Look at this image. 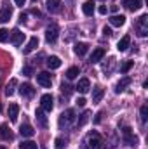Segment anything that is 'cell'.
Returning a JSON list of instances; mask_svg holds the SVG:
<instances>
[{
    "mask_svg": "<svg viewBox=\"0 0 148 149\" xmlns=\"http://www.w3.org/2000/svg\"><path fill=\"white\" fill-rule=\"evenodd\" d=\"M45 5H47V10L51 14H58L61 10V0H47Z\"/></svg>",
    "mask_w": 148,
    "mask_h": 149,
    "instance_id": "12",
    "label": "cell"
},
{
    "mask_svg": "<svg viewBox=\"0 0 148 149\" xmlns=\"http://www.w3.org/2000/svg\"><path fill=\"white\" fill-rule=\"evenodd\" d=\"M129 43H131V37H129V35H125V37H122L120 40H118V43H117V49H118L120 52H124V50H127Z\"/></svg>",
    "mask_w": 148,
    "mask_h": 149,
    "instance_id": "24",
    "label": "cell"
},
{
    "mask_svg": "<svg viewBox=\"0 0 148 149\" xmlns=\"http://www.w3.org/2000/svg\"><path fill=\"white\" fill-rule=\"evenodd\" d=\"M58 35H59L58 24H51V26L45 30V40H47V43H54V42L58 40Z\"/></svg>",
    "mask_w": 148,
    "mask_h": 149,
    "instance_id": "6",
    "label": "cell"
},
{
    "mask_svg": "<svg viewBox=\"0 0 148 149\" xmlns=\"http://www.w3.org/2000/svg\"><path fill=\"white\" fill-rule=\"evenodd\" d=\"M84 149H101V135L98 132H89L84 141Z\"/></svg>",
    "mask_w": 148,
    "mask_h": 149,
    "instance_id": "1",
    "label": "cell"
},
{
    "mask_svg": "<svg viewBox=\"0 0 148 149\" xmlns=\"http://www.w3.org/2000/svg\"><path fill=\"white\" fill-rule=\"evenodd\" d=\"M89 116H91V113L85 111L84 114H82V118H80V121H78V127H82V125H85L87 121H89Z\"/></svg>",
    "mask_w": 148,
    "mask_h": 149,
    "instance_id": "33",
    "label": "cell"
},
{
    "mask_svg": "<svg viewBox=\"0 0 148 149\" xmlns=\"http://www.w3.org/2000/svg\"><path fill=\"white\" fill-rule=\"evenodd\" d=\"M37 83L42 85V87H45V88H49L52 85V78H51V74L47 71H42V73L37 74Z\"/></svg>",
    "mask_w": 148,
    "mask_h": 149,
    "instance_id": "7",
    "label": "cell"
},
{
    "mask_svg": "<svg viewBox=\"0 0 148 149\" xmlns=\"http://www.w3.org/2000/svg\"><path fill=\"white\" fill-rule=\"evenodd\" d=\"M19 94H21L23 97H32V95L35 94V88H33L30 83H23V85L19 87Z\"/></svg>",
    "mask_w": 148,
    "mask_h": 149,
    "instance_id": "16",
    "label": "cell"
},
{
    "mask_svg": "<svg viewBox=\"0 0 148 149\" xmlns=\"http://www.w3.org/2000/svg\"><path fill=\"white\" fill-rule=\"evenodd\" d=\"M52 108H54V99H52V95H51V94H44V95L40 97V109H44V111H52Z\"/></svg>",
    "mask_w": 148,
    "mask_h": 149,
    "instance_id": "5",
    "label": "cell"
},
{
    "mask_svg": "<svg viewBox=\"0 0 148 149\" xmlns=\"http://www.w3.org/2000/svg\"><path fill=\"white\" fill-rule=\"evenodd\" d=\"M127 85H131V78H129V76H124V78H122V80H120V81L117 83V87H115V92H117V94L124 92Z\"/></svg>",
    "mask_w": 148,
    "mask_h": 149,
    "instance_id": "23",
    "label": "cell"
},
{
    "mask_svg": "<svg viewBox=\"0 0 148 149\" xmlns=\"http://www.w3.org/2000/svg\"><path fill=\"white\" fill-rule=\"evenodd\" d=\"M11 17H12V7L5 5V7L0 10V23H7Z\"/></svg>",
    "mask_w": 148,
    "mask_h": 149,
    "instance_id": "18",
    "label": "cell"
},
{
    "mask_svg": "<svg viewBox=\"0 0 148 149\" xmlns=\"http://www.w3.org/2000/svg\"><path fill=\"white\" fill-rule=\"evenodd\" d=\"M103 95H105V90H103V87L96 85V87L92 88V102H99V101L103 99Z\"/></svg>",
    "mask_w": 148,
    "mask_h": 149,
    "instance_id": "19",
    "label": "cell"
},
{
    "mask_svg": "<svg viewBox=\"0 0 148 149\" xmlns=\"http://www.w3.org/2000/svg\"><path fill=\"white\" fill-rule=\"evenodd\" d=\"M61 92H63V94H66V95H70V94H72V87H70V85H66V83H63V85H61Z\"/></svg>",
    "mask_w": 148,
    "mask_h": 149,
    "instance_id": "36",
    "label": "cell"
},
{
    "mask_svg": "<svg viewBox=\"0 0 148 149\" xmlns=\"http://www.w3.org/2000/svg\"><path fill=\"white\" fill-rule=\"evenodd\" d=\"M101 116H103V113L99 111L98 114H96V118H94V123H99V121H101Z\"/></svg>",
    "mask_w": 148,
    "mask_h": 149,
    "instance_id": "42",
    "label": "cell"
},
{
    "mask_svg": "<svg viewBox=\"0 0 148 149\" xmlns=\"http://www.w3.org/2000/svg\"><path fill=\"white\" fill-rule=\"evenodd\" d=\"M122 5H124L127 10L134 12V10H140V9H141L143 2H141V0H122Z\"/></svg>",
    "mask_w": 148,
    "mask_h": 149,
    "instance_id": "8",
    "label": "cell"
},
{
    "mask_svg": "<svg viewBox=\"0 0 148 149\" xmlns=\"http://www.w3.org/2000/svg\"><path fill=\"white\" fill-rule=\"evenodd\" d=\"M78 74H80V68H78V66H72V68L66 70V78H68V80H73Z\"/></svg>",
    "mask_w": 148,
    "mask_h": 149,
    "instance_id": "28",
    "label": "cell"
},
{
    "mask_svg": "<svg viewBox=\"0 0 148 149\" xmlns=\"http://www.w3.org/2000/svg\"><path fill=\"white\" fill-rule=\"evenodd\" d=\"M77 104H78L80 108H82V106H85V99H84V97H78V99H77Z\"/></svg>",
    "mask_w": 148,
    "mask_h": 149,
    "instance_id": "39",
    "label": "cell"
},
{
    "mask_svg": "<svg viewBox=\"0 0 148 149\" xmlns=\"http://www.w3.org/2000/svg\"><path fill=\"white\" fill-rule=\"evenodd\" d=\"M19 134H21L23 137H33V135H35V130H33V127H32V125L25 123V125H21Z\"/></svg>",
    "mask_w": 148,
    "mask_h": 149,
    "instance_id": "20",
    "label": "cell"
},
{
    "mask_svg": "<svg viewBox=\"0 0 148 149\" xmlns=\"http://www.w3.org/2000/svg\"><path fill=\"white\" fill-rule=\"evenodd\" d=\"M37 47H38V38H37V37H32L30 40H28L26 47L23 49V54H30V52H33Z\"/></svg>",
    "mask_w": 148,
    "mask_h": 149,
    "instance_id": "17",
    "label": "cell"
},
{
    "mask_svg": "<svg viewBox=\"0 0 148 149\" xmlns=\"http://www.w3.org/2000/svg\"><path fill=\"white\" fill-rule=\"evenodd\" d=\"M23 74H25V76H32V74H33V70H32L30 66H25V68H23Z\"/></svg>",
    "mask_w": 148,
    "mask_h": 149,
    "instance_id": "37",
    "label": "cell"
},
{
    "mask_svg": "<svg viewBox=\"0 0 148 149\" xmlns=\"http://www.w3.org/2000/svg\"><path fill=\"white\" fill-rule=\"evenodd\" d=\"M0 149H7V148H5V146H0Z\"/></svg>",
    "mask_w": 148,
    "mask_h": 149,
    "instance_id": "44",
    "label": "cell"
},
{
    "mask_svg": "<svg viewBox=\"0 0 148 149\" xmlns=\"http://www.w3.org/2000/svg\"><path fill=\"white\" fill-rule=\"evenodd\" d=\"M19 149H38V146L33 141H25V142L19 144Z\"/></svg>",
    "mask_w": 148,
    "mask_h": 149,
    "instance_id": "29",
    "label": "cell"
},
{
    "mask_svg": "<svg viewBox=\"0 0 148 149\" xmlns=\"http://www.w3.org/2000/svg\"><path fill=\"white\" fill-rule=\"evenodd\" d=\"M103 57H105V49H103V47H98V49H94V50H92L89 63H91V64H96V63H99Z\"/></svg>",
    "mask_w": 148,
    "mask_h": 149,
    "instance_id": "9",
    "label": "cell"
},
{
    "mask_svg": "<svg viewBox=\"0 0 148 149\" xmlns=\"http://www.w3.org/2000/svg\"><path fill=\"white\" fill-rule=\"evenodd\" d=\"M82 12H84L85 16H92V14H94V2H92V0L84 2V3H82Z\"/></svg>",
    "mask_w": 148,
    "mask_h": 149,
    "instance_id": "21",
    "label": "cell"
},
{
    "mask_svg": "<svg viewBox=\"0 0 148 149\" xmlns=\"http://www.w3.org/2000/svg\"><path fill=\"white\" fill-rule=\"evenodd\" d=\"M35 118H37V123L42 128H47V118H45V114H44V109H37Z\"/></svg>",
    "mask_w": 148,
    "mask_h": 149,
    "instance_id": "25",
    "label": "cell"
},
{
    "mask_svg": "<svg viewBox=\"0 0 148 149\" xmlns=\"http://www.w3.org/2000/svg\"><path fill=\"white\" fill-rule=\"evenodd\" d=\"M54 144H56V146H54L56 149H65V146H66V141H65V139H61V137H58V139L54 141Z\"/></svg>",
    "mask_w": 148,
    "mask_h": 149,
    "instance_id": "32",
    "label": "cell"
},
{
    "mask_svg": "<svg viewBox=\"0 0 148 149\" xmlns=\"http://www.w3.org/2000/svg\"><path fill=\"white\" fill-rule=\"evenodd\" d=\"M73 121H75V111L73 109H66L59 116V128H68Z\"/></svg>",
    "mask_w": 148,
    "mask_h": 149,
    "instance_id": "3",
    "label": "cell"
},
{
    "mask_svg": "<svg viewBox=\"0 0 148 149\" xmlns=\"http://www.w3.org/2000/svg\"><path fill=\"white\" fill-rule=\"evenodd\" d=\"M14 3H16L18 7H23V5L26 3V0H14Z\"/></svg>",
    "mask_w": 148,
    "mask_h": 149,
    "instance_id": "41",
    "label": "cell"
},
{
    "mask_svg": "<svg viewBox=\"0 0 148 149\" xmlns=\"http://www.w3.org/2000/svg\"><path fill=\"white\" fill-rule=\"evenodd\" d=\"M9 118H11V121H16L18 120V113H19V106L18 104H9Z\"/></svg>",
    "mask_w": 148,
    "mask_h": 149,
    "instance_id": "26",
    "label": "cell"
},
{
    "mask_svg": "<svg viewBox=\"0 0 148 149\" xmlns=\"http://www.w3.org/2000/svg\"><path fill=\"white\" fill-rule=\"evenodd\" d=\"M148 120V106H141V121L145 123Z\"/></svg>",
    "mask_w": 148,
    "mask_h": 149,
    "instance_id": "35",
    "label": "cell"
},
{
    "mask_svg": "<svg viewBox=\"0 0 148 149\" xmlns=\"http://www.w3.org/2000/svg\"><path fill=\"white\" fill-rule=\"evenodd\" d=\"M0 139L2 141H12L14 139V134L11 132V128H9V125H0Z\"/></svg>",
    "mask_w": 148,
    "mask_h": 149,
    "instance_id": "11",
    "label": "cell"
},
{
    "mask_svg": "<svg viewBox=\"0 0 148 149\" xmlns=\"http://www.w3.org/2000/svg\"><path fill=\"white\" fill-rule=\"evenodd\" d=\"M75 88H77L80 94H85V92H89V88H91V81H89L87 78H80Z\"/></svg>",
    "mask_w": 148,
    "mask_h": 149,
    "instance_id": "13",
    "label": "cell"
},
{
    "mask_svg": "<svg viewBox=\"0 0 148 149\" xmlns=\"http://www.w3.org/2000/svg\"><path fill=\"white\" fill-rule=\"evenodd\" d=\"M113 64H115V59L110 57V59H108V66H103V71H105V73H110L111 68H113Z\"/></svg>",
    "mask_w": 148,
    "mask_h": 149,
    "instance_id": "34",
    "label": "cell"
},
{
    "mask_svg": "<svg viewBox=\"0 0 148 149\" xmlns=\"http://www.w3.org/2000/svg\"><path fill=\"white\" fill-rule=\"evenodd\" d=\"M89 50V45L85 43V42H78V43H75L73 47V52L78 56V57H82V56H85V52Z\"/></svg>",
    "mask_w": 148,
    "mask_h": 149,
    "instance_id": "14",
    "label": "cell"
},
{
    "mask_svg": "<svg viewBox=\"0 0 148 149\" xmlns=\"http://www.w3.org/2000/svg\"><path fill=\"white\" fill-rule=\"evenodd\" d=\"M110 24L111 26H117V28L124 26V24H125V16H122V14H113L110 17Z\"/></svg>",
    "mask_w": 148,
    "mask_h": 149,
    "instance_id": "15",
    "label": "cell"
},
{
    "mask_svg": "<svg viewBox=\"0 0 148 149\" xmlns=\"http://www.w3.org/2000/svg\"><path fill=\"white\" fill-rule=\"evenodd\" d=\"M122 134H124V141H125L131 148H136V146H138L140 139L131 132V127H124V128H122Z\"/></svg>",
    "mask_w": 148,
    "mask_h": 149,
    "instance_id": "4",
    "label": "cell"
},
{
    "mask_svg": "<svg viewBox=\"0 0 148 149\" xmlns=\"http://www.w3.org/2000/svg\"><path fill=\"white\" fill-rule=\"evenodd\" d=\"M132 66H134V61H125V63L120 66V71H122V73H127Z\"/></svg>",
    "mask_w": 148,
    "mask_h": 149,
    "instance_id": "31",
    "label": "cell"
},
{
    "mask_svg": "<svg viewBox=\"0 0 148 149\" xmlns=\"http://www.w3.org/2000/svg\"><path fill=\"white\" fill-rule=\"evenodd\" d=\"M35 2H37V0H35Z\"/></svg>",
    "mask_w": 148,
    "mask_h": 149,
    "instance_id": "46",
    "label": "cell"
},
{
    "mask_svg": "<svg viewBox=\"0 0 148 149\" xmlns=\"http://www.w3.org/2000/svg\"><path fill=\"white\" fill-rule=\"evenodd\" d=\"M19 21L25 23V21H26V14H21V16H19Z\"/></svg>",
    "mask_w": 148,
    "mask_h": 149,
    "instance_id": "43",
    "label": "cell"
},
{
    "mask_svg": "<svg viewBox=\"0 0 148 149\" xmlns=\"http://www.w3.org/2000/svg\"><path fill=\"white\" fill-rule=\"evenodd\" d=\"M16 85H18V80H16V78H12V80L7 83V87H5V95H7V97H11V95L14 94V88H16Z\"/></svg>",
    "mask_w": 148,
    "mask_h": 149,
    "instance_id": "27",
    "label": "cell"
},
{
    "mask_svg": "<svg viewBox=\"0 0 148 149\" xmlns=\"http://www.w3.org/2000/svg\"><path fill=\"white\" fill-rule=\"evenodd\" d=\"M106 10H108V9H106V5H101V7L98 9V12H99V14H106Z\"/></svg>",
    "mask_w": 148,
    "mask_h": 149,
    "instance_id": "40",
    "label": "cell"
},
{
    "mask_svg": "<svg viewBox=\"0 0 148 149\" xmlns=\"http://www.w3.org/2000/svg\"><path fill=\"white\" fill-rule=\"evenodd\" d=\"M0 111H2V104H0Z\"/></svg>",
    "mask_w": 148,
    "mask_h": 149,
    "instance_id": "45",
    "label": "cell"
},
{
    "mask_svg": "<svg viewBox=\"0 0 148 149\" xmlns=\"http://www.w3.org/2000/svg\"><path fill=\"white\" fill-rule=\"evenodd\" d=\"M61 66V59L58 57V56H51L49 59H47V68L49 70H58Z\"/></svg>",
    "mask_w": 148,
    "mask_h": 149,
    "instance_id": "22",
    "label": "cell"
},
{
    "mask_svg": "<svg viewBox=\"0 0 148 149\" xmlns=\"http://www.w3.org/2000/svg\"><path fill=\"white\" fill-rule=\"evenodd\" d=\"M134 28H136V33L140 37H147L148 35V14H143V16L138 17Z\"/></svg>",
    "mask_w": 148,
    "mask_h": 149,
    "instance_id": "2",
    "label": "cell"
},
{
    "mask_svg": "<svg viewBox=\"0 0 148 149\" xmlns=\"http://www.w3.org/2000/svg\"><path fill=\"white\" fill-rule=\"evenodd\" d=\"M9 30H5V28H0V43H5V42H9Z\"/></svg>",
    "mask_w": 148,
    "mask_h": 149,
    "instance_id": "30",
    "label": "cell"
},
{
    "mask_svg": "<svg viewBox=\"0 0 148 149\" xmlns=\"http://www.w3.org/2000/svg\"><path fill=\"white\" fill-rule=\"evenodd\" d=\"M9 40H11L14 45H21V43H23V40H25V33H21V31L16 28V30H12V31H11Z\"/></svg>",
    "mask_w": 148,
    "mask_h": 149,
    "instance_id": "10",
    "label": "cell"
},
{
    "mask_svg": "<svg viewBox=\"0 0 148 149\" xmlns=\"http://www.w3.org/2000/svg\"><path fill=\"white\" fill-rule=\"evenodd\" d=\"M103 35H105V37H111V30L105 26V28H103Z\"/></svg>",
    "mask_w": 148,
    "mask_h": 149,
    "instance_id": "38",
    "label": "cell"
}]
</instances>
